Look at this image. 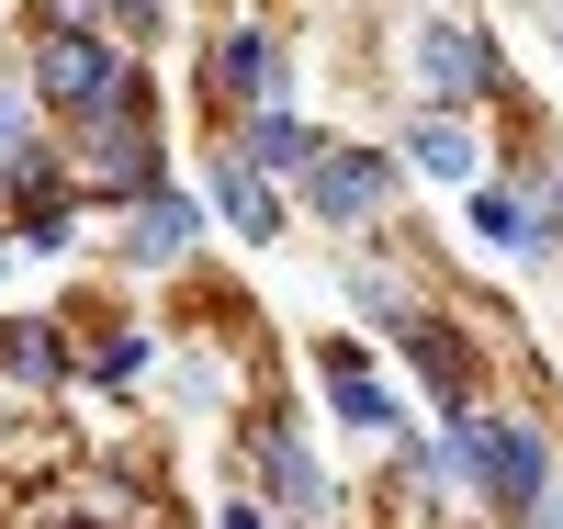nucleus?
<instances>
[{
	"label": "nucleus",
	"mask_w": 563,
	"mask_h": 529,
	"mask_svg": "<svg viewBox=\"0 0 563 529\" xmlns=\"http://www.w3.org/2000/svg\"><path fill=\"white\" fill-rule=\"evenodd\" d=\"M249 158H260V169H316V135H305L294 113H260V124H249Z\"/></svg>",
	"instance_id": "f8f14e48"
},
{
	"label": "nucleus",
	"mask_w": 563,
	"mask_h": 529,
	"mask_svg": "<svg viewBox=\"0 0 563 529\" xmlns=\"http://www.w3.org/2000/svg\"><path fill=\"white\" fill-rule=\"evenodd\" d=\"M79 158H90V180L102 191H147L158 180V135H147V90H124V102H102L79 124Z\"/></svg>",
	"instance_id": "7ed1b4c3"
},
{
	"label": "nucleus",
	"mask_w": 563,
	"mask_h": 529,
	"mask_svg": "<svg viewBox=\"0 0 563 529\" xmlns=\"http://www.w3.org/2000/svg\"><path fill=\"white\" fill-rule=\"evenodd\" d=\"M417 79H429V102H485L496 90V57H485V34L474 23H417Z\"/></svg>",
	"instance_id": "20e7f679"
},
{
	"label": "nucleus",
	"mask_w": 563,
	"mask_h": 529,
	"mask_svg": "<svg viewBox=\"0 0 563 529\" xmlns=\"http://www.w3.org/2000/svg\"><path fill=\"white\" fill-rule=\"evenodd\" d=\"M440 473H474L485 496H507V507H541V485H552V462H541V428H462V440L440 451Z\"/></svg>",
	"instance_id": "f03ea898"
},
{
	"label": "nucleus",
	"mask_w": 563,
	"mask_h": 529,
	"mask_svg": "<svg viewBox=\"0 0 563 529\" xmlns=\"http://www.w3.org/2000/svg\"><path fill=\"white\" fill-rule=\"evenodd\" d=\"M0 158H12V169L34 158V147H23V113H12V102H0Z\"/></svg>",
	"instance_id": "2eb2a0df"
},
{
	"label": "nucleus",
	"mask_w": 563,
	"mask_h": 529,
	"mask_svg": "<svg viewBox=\"0 0 563 529\" xmlns=\"http://www.w3.org/2000/svg\"><path fill=\"white\" fill-rule=\"evenodd\" d=\"M192 249V203H180V191H147V203H135V260H180Z\"/></svg>",
	"instance_id": "9b49d317"
},
{
	"label": "nucleus",
	"mask_w": 563,
	"mask_h": 529,
	"mask_svg": "<svg viewBox=\"0 0 563 529\" xmlns=\"http://www.w3.org/2000/svg\"><path fill=\"white\" fill-rule=\"evenodd\" d=\"M0 361H12L23 383H45V372H68V361H57V327H0Z\"/></svg>",
	"instance_id": "4468645a"
},
{
	"label": "nucleus",
	"mask_w": 563,
	"mask_h": 529,
	"mask_svg": "<svg viewBox=\"0 0 563 529\" xmlns=\"http://www.w3.org/2000/svg\"><path fill=\"white\" fill-rule=\"evenodd\" d=\"M214 203H225V225H238V236H271V225H282V214H271V191H260V158H249V147L214 169Z\"/></svg>",
	"instance_id": "1a4fd4ad"
},
{
	"label": "nucleus",
	"mask_w": 563,
	"mask_h": 529,
	"mask_svg": "<svg viewBox=\"0 0 563 529\" xmlns=\"http://www.w3.org/2000/svg\"><path fill=\"white\" fill-rule=\"evenodd\" d=\"M406 158L429 169V180H474V135H462L451 113H417V135H406Z\"/></svg>",
	"instance_id": "9d476101"
},
{
	"label": "nucleus",
	"mask_w": 563,
	"mask_h": 529,
	"mask_svg": "<svg viewBox=\"0 0 563 529\" xmlns=\"http://www.w3.org/2000/svg\"><path fill=\"white\" fill-rule=\"evenodd\" d=\"M327 406H339L350 428H395V395L361 372V350H327Z\"/></svg>",
	"instance_id": "0eeeda50"
},
{
	"label": "nucleus",
	"mask_w": 563,
	"mask_h": 529,
	"mask_svg": "<svg viewBox=\"0 0 563 529\" xmlns=\"http://www.w3.org/2000/svg\"><path fill=\"white\" fill-rule=\"evenodd\" d=\"M214 90H225V102H282V57H271V34H225L214 45Z\"/></svg>",
	"instance_id": "423d86ee"
},
{
	"label": "nucleus",
	"mask_w": 563,
	"mask_h": 529,
	"mask_svg": "<svg viewBox=\"0 0 563 529\" xmlns=\"http://www.w3.org/2000/svg\"><path fill=\"white\" fill-rule=\"evenodd\" d=\"M34 90H45V102H57V113H102V102H124V90H135V68L113 57V45L102 34H79V23H57V34H45V57H34Z\"/></svg>",
	"instance_id": "f257e3e1"
},
{
	"label": "nucleus",
	"mask_w": 563,
	"mask_h": 529,
	"mask_svg": "<svg viewBox=\"0 0 563 529\" xmlns=\"http://www.w3.org/2000/svg\"><path fill=\"white\" fill-rule=\"evenodd\" d=\"M541 529H563V518H552V507H541Z\"/></svg>",
	"instance_id": "f3484780"
},
{
	"label": "nucleus",
	"mask_w": 563,
	"mask_h": 529,
	"mask_svg": "<svg viewBox=\"0 0 563 529\" xmlns=\"http://www.w3.org/2000/svg\"><path fill=\"white\" fill-rule=\"evenodd\" d=\"M260 462H271V485H282V507H327V473L305 462V440H294V428H260Z\"/></svg>",
	"instance_id": "6e6552de"
},
{
	"label": "nucleus",
	"mask_w": 563,
	"mask_h": 529,
	"mask_svg": "<svg viewBox=\"0 0 563 529\" xmlns=\"http://www.w3.org/2000/svg\"><path fill=\"white\" fill-rule=\"evenodd\" d=\"M305 203H316L327 225H361L372 203H384V158H372V147H316V180H305Z\"/></svg>",
	"instance_id": "39448f33"
},
{
	"label": "nucleus",
	"mask_w": 563,
	"mask_h": 529,
	"mask_svg": "<svg viewBox=\"0 0 563 529\" xmlns=\"http://www.w3.org/2000/svg\"><path fill=\"white\" fill-rule=\"evenodd\" d=\"M474 225L496 236V249H541V214H530V203H507V191H474Z\"/></svg>",
	"instance_id": "ddd939ff"
},
{
	"label": "nucleus",
	"mask_w": 563,
	"mask_h": 529,
	"mask_svg": "<svg viewBox=\"0 0 563 529\" xmlns=\"http://www.w3.org/2000/svg\"><path fill=\"white\" fill-rule=\"evenodd\" d=\"M113 12H124V23H135V34H147V23H158V0H113Z\"/></svg>",
	"instance_id": "dca6fc26"
}]
</instances>
